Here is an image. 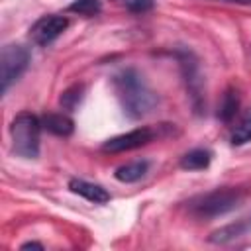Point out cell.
Masks as SVG:
<instances>
[{
    "instance_id": "cell-1",
    "label": "cell",
    "mask_w": 251,
    "mask_h": 251,
    "mask_svg": "<svg viewBox=\"0 0 251 251\" xmlns=\"http://www.w3.org/2000/svg\"><path fill=\"white\" fill-rule=\"evenodd\" d=\"M112 82L126 116L133 120L151 114L159 102L157 94L145 82L143 75L135 69H122L118 75H114Z\"/></svg>"
},
{
    "instance_id": "cell-2",
    "label": "cell",
    "mask_w": 251,
    "mask_h": 251,
    "mask_svg": "<svg viewBox=\"0 0 251 251\" xmlns=\"http://www.w3.org/2000/svg\"><path fill=\"white\" fill-rule=\"evenodd\" d=\"M41 120L29 112L18 114L10 124L12 151L24 159H35L39 155L41 141Z\"/></svg>"
},
{
    "instance_id": "cell-3",
    "label": "cell",
    "mask_w": 251,
    "mask_h": 251,
    "mask_svg": "<svg viewBox=\"0 0 251 251\" xmlns=\"http://www.w3.org/2000/svg\"><path fill=\"white\" fill-rule=\"evenodd\" d=\"M243 192L239 188H216L212 192L200 194L188 202V210L196 218H218L239 206Z\"/></svg>"
},
{
    "instance_id": "cell-4",
    "label": "cell",
    "mask_w": 251,
    "mask_h": 251,
    "mask_svg": "<svg viewBox=\"0 0 251 251\" xmlns=\"http://www.w3.org/2000/svg\"><path fill=\"white\" fill-rule=\"evenodd\" d=\"M29 49L18 43H10L2 47L0 53V90L2 94L8 92V88L24 75V71L29 65Z\"/></svg>"
},
{
    "instance_id": "cell-5",
    "label": "cell",
    "mask_w": 251,
    "mask_h": 251,
    "mask_svg": "<svg viewBox=\"0 0 251 251\" xmlns=\"http://www.w3.org/2000/svg\"><path fill=\"white\" fill-rule=\"evenodd\" d=\"M178 61H180V67H182V75H184V80H186V88H188L192 106H194L196 112H202V108H204V80H202V75H200L198 61L194 59V55L190 51H182L178 55Z\"/></svg>"
},
{
    "instance_id": "cell-6",
    "label": "cell",
    "mask_w": 251,
    "mask_h": 251,
    "mask_svg": "<svg viewBox=\"0 0 251 251\" xmlns=\"http://www.w3.org/2000/svg\"><path fill=\"white\" fill-rule=\"evenodd\" d=\"M155 137H157V131L153 127H137V129H131L127 133L110 137L108 141H104L102 151H106V153L131 151V149H137V147H143V145L151 143Z\"/></svg>"
},
{
    "instance_id": "cell-7",
    "label": "cell",
    "mask_w": 251,
    "mask_h": 251,
    "mask_svg": "<svg viewBox=\"0 0 251 251\" xmlns=\"http://www.w3.org/2000/svg\"><path fill=\"white\" fill-rule=\"evenodd\" d=\"M67 27H69V20H67L65 16H55V14L43 16V18H39V20L31 25L29 37H31V41L37 43V45H47V43L55 41Z\"/></svg>"
},
{
    "instance_id": "cell-8",
    "label": "cell",
    "mask_w": 251,
    "mask_h": 251,
    "mask_svg": "<svg viewBox=\"0 0 251 251\" xmlns=\"http://www.w3.org/2000/svg\"><path fill=\"white\" fill-rule=\"evenodd\" d=\"M69 188L75 194H78V196H82V198H86V200H90L94 204H106L110 200V192L104 186L88 182V180H82V178H71Z\"/></svg>"
},
{
    "instance_id": "cell-9",
    "label": "cell",
    "mask_w": 251,
    "mask_h": 251,
    "mask_svg": "<svg viewBox=\"0 0 251 251\" xmlns=\"http://www.w3.org/2000/svg\"><path fill=\"white\" fill-rule=\"evenodd\" d=\"M41 126H43V129H47L49 133L59 135V137H69L75 131V122L63 112L45 114L41 118Z\"/></svg>"
},
{
    "instance_id": "cell-10",
    "label": "cell",
    "mask_w": 251,
    "mask_h": 251,
    "mask_svg": "<svg viewBox=\"0 0 251 251\" xmlns=\"http://www.w3.org/2000/svg\"><path fill=\"white\" fill-rule=\"evenodd\" d=\"M149 169V163L147 161H131V163H126L122 167L116 169L114 176L120 180V182H137L139 178L145 176Z\"/></svg>"
},
{
    "instance_id": "cell-11",
    "label": "cell",
    "mask_w": 251,
    "mask_h": 251,
    "mask_svg": "<svg viewBox=\"0 0 251 251\" xmlns=\"http://www.w3.org/2000/svg\"><path fill=\"white\" fill-rule=\"evenodd\" d=\"M237 110H239V94H237L235 88L229 86V88L224 92L222 102H220V106H218V118H220L222 122H231V120L235 118Z\"/></svg>"
},
{
    "instance_id": "cell-12",
    "label": "cell",
    "mask_w": 251,
    "mask_h": 251,
    "mask_svg": "<svg viewBox=\"0 0 251 251\" xmlns=\"http://www.w3.org/2000/svg\"><path fill=\"white\" fill-rule=\"evenodd\" d=\"M212 161V151L208 149H192L180 157V167L184 171H200L206 169Z\"/></svg>"
},
{
    "instance_id": "cell-13",
    "label": "cell",
    "mask_w": 251,
    "mask_h": 251,
    "mask_svg": "<svg viewBox=\"0 0 251 251\" xmlns=\"http://www.w3.org/2000/svg\"><path fill=\"white\" fill-rule=\"evenodd\" d=\"M231 143L233 145L251 143V108L245 110V114L241 116V120L235 124V127L231 131Z\"/></svg>"
},
{
    "instance_id": "cell-14",
    "label": "cell",
    "mask_w": 251,
    "mask_h": 251,
    "mask_svg": "<svg viewBox=\"0 0 251 251\" xmlns=\"http://www.w3.org/2000/svg\"><path fill=\"white\" fill-rule=\"evenodd\" d=\"M82 96H84V84H73V86H69L67 90H63V92H61L59 104L63 106V110L73 112V110L80 104Z\"/></svg>"
},
{
    "instance_id": "cell-15",
    "label": "cell",
    "mask_w": 251,
    "mask_h": 251,
    "mask_svg": "<svg viewBox=\"0 0 251 251\" xmlns=\"http://www.w3.org/2000/svg\"><path fill=\"white\" fill-rule=\"evenodd\" d=\"M245 229H247V226H243V224H231V226H226V227L214 231L212 237H210V241H214V243H226V241H229L233 237H239Z\"/></svg>"
},
{
    "instance_id": "cell-16",
    "label": "cell",
    "mask_w": 251,
    "mask_h": 251,
    "mask_svg": "<svg viewBox=\"0 0 251 251\" xmlns=\"http://www.w3.org/2000/svg\"><path fill=\"white\" fill-rule=\"evenodd\" d=\"M102 6L100 0H75L73 4H69V12L80 14V16H96L100 14Z\"/></svg>"
},
{
    "instance_id": "cell-17",
    "label": "cell",
    "mask_w": 251,
    "mask_h": 251,
    "mask_svg": "<svg viewBox=\"0 0 251 251\" xmlns=\"http://www.w3.org/2000/svg\"><path fill=\"white\" fill-rule=\"evenodd\" d=\"M114 2H118L120 6H124L133 14H143L153 8V0H114Z\"/></svg>"
},
{
    "instance_id": "cell-18",
    "label": "cell",
    "mask_w": 251,
    "mask_h": 251,
    "mask_svg": "<svg viewBox=\"0 0 251 251\" xmlns=\"http://www.w3.org/2000/svg\"><path fill=\"white\" fill-rule=\"evenodd\" d=\"M22 249H43L41 243H35V241H29V243H24Z\"/></svg>"
}]
</instances>
